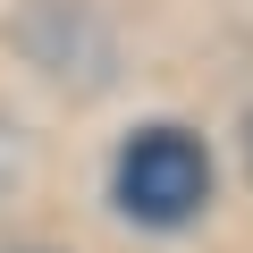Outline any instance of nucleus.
I'll return each instance as SVG.
<instances>
[{
  "label": "nucleus",
  "instance_id": "f257e3e1",
  "mask_svg": "<svg viewBox=\"0 0 253 253\" xmlns=\"http://www.w3.org/2000/svg\"><path fill=\"white\" fill-rule=\"evenodd\" d=\"M110 194L144 228H186L211 203V152L186 126H135V135L118 144V161H110Z\"/></svg>",
  "mask_w": 253,
  "mask_h": 253
},
{
  "label": "nucleus",
  "instance_id": "f03ea898",
  "mask_svg": "<svg viewBox=\"0 0 253 253\" xmlns=\"http://www.w3.org/2000/svg\"><path fill=\"white\" fill-rule=\"evenodd\" d=\"M245 169H253V118H245Z\"/></svg>",
  "mask_w": 253,
  "mask_h": 253
}]
</instances>
